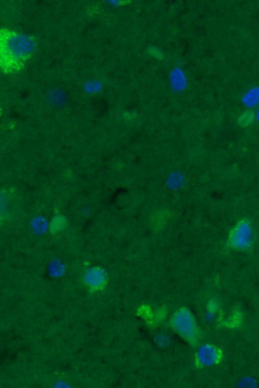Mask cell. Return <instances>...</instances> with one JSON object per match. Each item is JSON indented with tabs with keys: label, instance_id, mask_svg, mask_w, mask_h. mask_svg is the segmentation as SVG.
Segmentation results:
<instances>
[{
	"label": "cell",
	"instance_id": "obj_2",
	"mask_svg": "<svg viewBox=\"0 0 259 388\" xmlns=\"http://www.w3.org/2000/svg\"><path fill=\"white\" fill-rule=\"evenodd\" d=\"M176 330L182 336L187 339H193L196 334V326L192 314L186 309L176 313L173 320Z\"/></svg>",
	"mask_w": 259,
	"mask_h": 388
},
{
	"label": "cell",
	"instance_id": "obj_6",
	"mask_svg": "<svg viewBox=\"0 0 259 388\" xmlns=\"http://www.w3.org/2000/svg\"><path fill=\"white\" fill-rule=\"evenodd\" d=\"M242 102L244 105L248 108H254L258 105L259 103V88L254 87L249 90L242 99Z\"/></svg>",
	"mask_w": 259,
	"mask_h": 388
},
{
	"label": "cell",
	"instance_id": "obj_4",
	"mask_svg": "<svg viewBox=\"0 0 259 388\" xmlns=\"http://www.w3.org/2000/svg\"><path fill=\"white\" fill-rule=\"evenodd\" d=\"M198 358L199 362L203 365L206 366L212 365L217 361V350L211 345H203L199 349Z\"/></svg>",
	"mask_w": 259,
	"mask_h": 388
},
{
	"label": "cell",
	"instance_id": "obj_5",
	"mask_svg": "<svg viewBox=\"0 0 259 388\" xmlns=\"http://www.w3.org/2000/svg\"><path fill=\"white\" fill-rule=\"evenodd\" d=\"M171 85L173 91L180 92L183 91L187 87V79L183 71L179 68H175L171 71Z\"/></svg>",
	"mask_w": 259,
	"mask_h": 388
},
{
	"label": "cell",
	"instance_id": "obj_11",
	"mask_svg": "<svg viewBox=\"0 0 259 388\" xmlns=\"http://www.w3.org/2000/svg\"><path fill=\"white\" fill-rule=\"evenodd\" d=\"M158 342L159 343L163 345V346H165V345L168 344V342H169V339L167 336H166L165 335L161 336H159Z\"/></svg>",
	"mask_w": 259,
	"mask_h": 388
},
{
	"label": "cell",
	"instance_id": "obj_12",
	"mask_svg": "<svg viewBox=\"0 0 259 388\" xmlns=\"http://www.w3.org/2000/svg\"><path fill=\"white\" fill-rule=\"evenodd\" d=\"M215 318V314L213 312H208L207 313L206 315V319L208 321H211L214 320Z\"/></svg>",
	"mask_w": 259,
	"mask_h": 388
},
{
	"label": "cell",
	"instance_id": "obj_8",
	"mask_svg": "<svg viewBox=\"0 0 259 388\" xmlns=\"http://www.w3.org/2000/svg\"><path fill=\"white\" fill-rule=\"evenodd\" d=\"M239 383L240 386L244 388H253L256 386L255 381L253 378L249 377L244 378Z\"/></svg>",
	"mask_w": 259,
	"mask_h": 388
},
{
	"label": "cell",
	"instance_id": "obj_3",
	"mask_svg": "<svg viewBox=\"0 0 259 388\" xmlns=\"http://www.w3.org/2000/svg\"><path fill=\"white\" fill-rule=\"evenodd\" d=\"M251 232L250 226L248 224L242 223L235 230L233 243L238 248H246L250 244Z\"/></svg>",
	"mask_w": 259,
	"mask_h": 388
},
{
	"label": "cell",
	"instance_id": "obj_9",
	"mask_svg": "<svg viewBox=\"0 0 259 388\" xmlns=\"http://www.w3.org/2000/svg\"><path fill=\"white\" fill-rule=\"evenodd\" d=\"M100 86L99 82H90L89 84L87 85V90L89 92H92L94 94L97 92H99L100 90Z\"/></svg>",
	"mask_w": 259,
	"mask_h": 388
},
{
	"label": "cell",
	"instance_id": "obj_7",
	"mask_svg": "<svg viewBox=\"0 0 259 388\" xmlns=\"http://www.w3.org/2000/svg\"><path fill=\"white\" fill-rule=\"evenodd\" d=\"M254 115L253 112L248 111L242 114L239 118V123L242 126H249L253 121Z\"/></svg>",
	"mask_w": 259,
	"mask_h": 388
},
{
	"label": "cell",
	"instance_id": "obj_1",
	"mask_svg": "<svg viewBox=\"0 0 259 388\" xmlns=\"http://www.w3.org/2000/svg\"><path fill=\"white\" fill-rule=\"evenodd\" d=\"M36 42L30 35L13 34L7 38L4 49L11 58L21 60L29 56L34 52Z\"/></svg>",
	"mask_w": 259,
	"mask_h": 388
},
{
	"label": "cell",
	"instance_id": "obj_10",
	"mask_svg": "<svg viewBox=\"0 0 259 388\" xmlns=\"http://www.w3.org/2000/svg\"><path fill=\"white\" fill-rule=\"evenodd\" d=\"M149 52L152 55L156 57L157 58L160 59V57L163 58V54L161 52L159 51L158 49H155V48H152L151 49L149 50Z\"/></svg>",
	"mask_w": 259,
	"mask_h": 388
}]
</instances>
